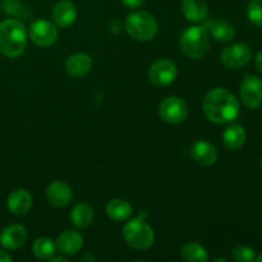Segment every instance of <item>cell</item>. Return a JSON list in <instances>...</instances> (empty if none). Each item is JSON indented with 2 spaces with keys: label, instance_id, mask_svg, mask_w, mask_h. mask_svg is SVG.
Here are the masks:
<instances>
[{
  "label": "cell",
  "instance_id": "cell-1",
  "mask_svg": "<svg viewBox=\"0 0 262 262\" xmlns=\"http://www.w3.org/2000/svg\"><path fill=\"white\" fill-rule=\"evenodd\" d=\"M207 119L216 124H225L237 119L241 106L237 97L227 89L216 87L210 90L202 101Z\"/></svg>",
  "mask_w": 262,
  "mask_h": 262
},
{
  "label": "cell",
  "instance_id": "cell-2",
  "mask_svg": "<svg viewBox=\"0 0 262 262\" xmlns=\"http://www.w3.org/2000/svg\"><path fill=\"white\" fill-rule=\"evenodd\" d=\"M27 46V30L19 19L9 18L0 23V53L7 58H18Z\"/></svg>",
  "mask_w": 262,
  "mask_h": 262
},
{
  "label": "cell",
  "instance_id": "cell-3",
  "mask_svg": "<svg viewBox=\"0 0 262 262\" xmlns=\"http://www.w3.org/2000/svg\"><path fill=\"white\" fill-rule=\"evenodd\" d=\"M179 46L184 55L189 59H201L209 51V32L202 26H192L186 28L179 37Z\"/></svg>",
  "mask_w": 262,
  "mask_h": 262
},
{
  "label": "cell",
  "instance_id": "cell-4",
  "mask_svg": "<svg viewBox=\"0 0 262 262\" xmlns=\"http://www.w3.org/2000/svg\"><path fill=\"white\" fill-rule=\"evenodd\" d=\"M125 30L133 40L145 42L155 37L159 31V25L151 13L141 10L128 15L125 19Z\"/></svg>",
  "mask_w": 262,
  "mask_h": 262
},
{
  "label": "cell",
  "instance_id": "cell-5",
  "mask_svg": "<svg viewBox=\"0 0 262 262\" xmlns=\"http://www.w3.org/2000/svg\"><path fill=\"white\" fill-rule=\"evenodd\" d=\"M123 237L129 247L138 251H145L154 245L155 233L145 220L136 217L124 225Z\"/></svg>",
  "mask_w": 262,
  "mask_h": 262
},
{
  "label": "cell",
  "instance_id": "cell-6",
  "mask_svg": "<svg viewBox=\"0 0 262 262\" xmlns=\"http://www.w3.org/2000/svg\"><path fill=\"white\" fill-rule=\"evenodd\" d=\"M159 115L169 124H178L188 117V105L181 97H166L159 105Z\"/></svg>",
  "mask_w": 262,
  "mask_h": 262
},
{
  "label": "cell",
  "instance_id": "cell-7",
  "mask_svg": "<svg viewBox=\"0 0 262 262\" xmlns=\"http://www.w3.org/2000/svg\"><path fill=\"white\" fill-rule=\"evenodd\" d=\"M28 36L37 46L49 48L58 40V28L49 20L37 19L28 28Z\"/></svg>",
  "mask_w": 262,
  "mask_h": 262
},
{
  "label": "cell",
  "instance_id": "cell-8",
  "mask_svg": "<svg viewBox=\"0 0 262 262\" xmlns=\"http://www.w3.org/2000/svg\"><path fill=\"white\" fill-rule=\"evenodd\" d=\"M177 74H178V69H177L176 63L169 59L156 60L148 69V78L151 83L159 87L173 83L174 79L177 78Z\"/></svg>",
  "mask_w": 262,
  "mask_h": 262
},
{
  "label": "cell",
  "instance_id": "cell-9",
  "mask_svg": "<svg viewBox=\"0 0 262 262\" xmlns=\"http://www.w3.org/2000/svg\"><path fill=\"white\" fill-rule=\"evenodd\" d=\"M252 50L247 43H233L223 50L222 61L227 68L237 69L250 63Z\"/></svg>",
  "mask_w": 262,
  "mask_h": 262
},
{
  "label": "cell",
  "instance_id": "cell-10",
  "mask_svg": "<svg viewBox=\"0 0 262 262\" xmlns=\"http://www.w3.org/2000/svg\"><path fill=\"white\" fill-rule=\"evenodd\" d=\"M241 99L243 104L251 109L262 105V79L256 76H246L241 83Z\"/></svg>",
  "mask_w": 262,
  "mask_h": 262
},
{
  "label": "cell",
  "instance_id": "cell-11",
  "mask_svg": "<svg viewBox=\"0 0 262 262\" xmlns=\"http://www.w3.org/2000/svg\"><path fill=\"white\" fill-rule=\"evenodd\" d=\"M46 200L55 207H66L73 200V191L66 182L54 181L46 188Z\"/></svg>",
  "mask_w": 262,
  "mask_h": 262
},
{
  "label": "cell",
  "instance_id": "cell-12",
  "mask_svg": "<svg viewBox=\"0 0 262 262\" xmlns=\"http://www.w3.org/2000/svg\"><path fill=\"white\" fill-rule=\"evenodd\" d=\"M27 230L19 224H13L4 228L0 233V245L7 250H17L27 241Z\"/></svg>",
  "mask_w": 262,
  "mask_h": 262
},
{
  "label": "cell",
  "instance_id": "cell-13",
  "mask_svg": "<svg viewBox=\"0 0 262 262\" xmlns=\"http://www.w3.org/2000/svg\"><path fill=\"white\" fill-rule=\"evenodd\" d=\"M83 246V238L76 230H64L58 235L55 242V247L61 255H74L78 252Z\"/></svg>",
  "mask_w": 262,
  "mask_h": 262
},
{
  "label": "cell",
  "instance_id": "cell-14",
  "mask_svg": "<svg viewBox=\"0 0 262 262\" xmlns=\"http://www.w3.org/2000/svg\"><path fill=\"white\" fill-rule=\"evenodd\" d=\"M8 210L12 212L13 215L17 216H22V215L27 214L32 206V196L27 189H15L9 194L7 201Z\"/></svg>",
  "mask_w": 262,
  "mask_h": 262
},
{
  "label": "cell",
  "instance_id": "cell-15",
  "mask_svg": "<svg viewBox=\"0 0 262 262\" xmlns=\"http://www.w3.org/2000/svg\"><path fill=\"white\" fill-rule=\"evenodd\" d=\"M77 18V8L69 0L56 3L53 9V19L56 27H69Z\"/></svg>",
  "mask_w": 262,
  "mask_h": 262
},
{
  "label": "cell",
  "instance_id": "cell-16",
  "mask_svg": "<svg viewBox=\"0 0 262 262\" xmlns=\"http://www.w3.org/2000/svg\"><path fill=\"white\" fill-rule=\"evenodd\" d=\"M92 69V59L91 56L84 53H76L69 56L66 61L67 73L72 77L81 78L90 73Z\"/></svg>",
  "mask_w": 262,
  "mask_h": 262
},
{
  "label": "cell",
  "instance_id": "cell-17",
  "mask_svg": "<svg viewBox=\"0 0 262 262\" xmlns=\"http://www.w3.org/2000/svg\"><path fill=\"white\" fill-rule=\"evenodd\" d=\"M191 155L197 164L204 166L212 165L217 160L216 147L207 141H197L192 146Z\"/></svg>",
  "mask_w": 262,
  "mask_h": 262
},
{
  "label": "cell",
  "instance_id": "cell-18",
  "mask_svg": "<svg viewBox=\"0 0 262 262\" xmlns=\"http://www.w3.org/2000/svg\"><path fill=\"white\" fill-rule=\"evenodd\" d=\"M204 27L219 42H229L235 36L234 26L232 23L227 22V20L209 19Z\"/></svg>",
  "mask_w": 262,
  "mask_h": 262
},
{
  "label": "cell",
  "instance_id": "cell-19",
  "mask_svg": "<svg viewBox=\"0 0 262 262\" xmlns=\"http://www.w3.org/2000/svg\"><path fill=\"white\" fill-rule=\"evenodd\" d=\"M182 12L189 22H200L207 17V0H182Z\"/></svg>",
  "mask_w": 262,
  "mask_h": 262
},
{
  "label": "cell",
  "instance_id": "cell-20",
  "mask_svg": "<svg viewBox=\"0 0 262 262\" xmlns=\"http://www.w3.org/2000/svg\"><path fill=\"white\" fill-rule=\"evenodd\" d=\"M247 133L241 124H232L223 133V142L224 146L230 151H237L246 143Z\"/></svg>",
  "mask_w": 262,
  "mask_h": 262
},
{
  "label": "cell",
  "instance_id": "cell-21",
  "mask_svg": "<svg viewBox=\"0 0 262 262\" xmlns=\"http://www.w3.org/2000/svg\"><path fill=\"white\" fill-rule=\"evenodd\" d=\"M71 220L74 227L84 229V228L90 227L94 220V209L89 204L79 202L72 210Z\"/></svg>",
  "mask_w": 262,
  "mask_h": 262
},
{
  "label": "cell",
  "instance_id": "cell-22",
  "mask_svg": "<svg viewBox=\"0 0 262 262\" xmlns=\"http://www.w3.org/2000/svg\"><path fill=\"white\" fill-rule=\"evenodd\" d=\"M106 215L114 222H125L132 215V206L123 199H114L106 205Z\"/></svg>",
  "mask_w": 262,
  "mask_h": 262
},
{
  "label": "cell",
  "instance_id": "cell-23",
  "mask_svg": "<svg viewBox=\"0 0 262 262\" xmlns=\"http://www.w3.org/2000/svg\"><path fill=\"white\" fill-rule=\"evenodd\" d=\"M181 257L187 262H206L209 260V255L205 247L194 242L186 243L181 248Z\"/></svg>",
  "mask_w": 262,
  "mask_h": 262
},
{
  "label": "cell",
  "instance_id": "cell-24",
  "mask_svg": "<svg viewBox=\"0 0 262 262\" xmlns=\"http://www.w3.org/2000/svg\"><path fill=\"white\" fill-rule=\"evenodd\" d=\"M55 243L50 239V238H38L33 242L32 246V252L38 260H50L54 255H55Z\"/></svg>",
  "mask_w": 262,
  "mask_h": 262
},
{
  "label": "cell",
  "instance_id": "cell-25",
  "mask_svg": "<svg viewBox=\"0 0 262 262\" xmlns=\"http://www.w3.org/2000/svg\"><path fill=\"white\" fill-rule=\"evenodd\" d=\"M247 17L252 25L262 27V0H250L247 5Z\"/></svg>",
  "mask_w": 262,
  "mask_h": 262
},
{
  "label": "cell",
  "instance_id": "cell-26",
  "mask_svg": "<svg viewBox=\"0 0 262 262\" xmlns=\"http://www.w3.org/2000/svg\"><path fill=\"white\" fill-rule=\"evenodd\" d=\"M232 256L237 262H252L256 260L255 251L250 246L239 245L235 246L232 251Z\"/></svg>",
  "mask_w": 262,
  "mask_h": 262
},
{
  "label": "cell",
  "instance_id": "cell-27",
  "mask_svg": "<svg viewBox=\"0 0 262 262\" xmlns=\"http://www.w3.org/2000/svg\"><path fill=\"white\" fill-rule=\"evenodd\" d=\"M3 8L7 13L13 15H26L25 8L22 7L19 0H4L3 3Z\"/></svg>",
  "mask_w": 262,
  "mask_h": 262
},
{
  "label": "cell",
  "instance_id": "cell-28",
  "mask_svg": "<svg viewBox=\"0 0 262 262\" xmlns=\"http://www.w3.org/2000/svg\"><path fill=\"white\" fill-rule=\"evenodd\" d=\"M120 2L124 7L129 8V9H136V8H140L141 5L145 4L146 0H120Z\"/></svg>",
  "mask_w": 262,
  "mask_h": 262
},
{
  "label": "cell",
  "instance_id": "cell-29",
  "mask_svg": "<svg viewBox=\"0 0 262 262\" xmlns=\"http://www.w3.org/2000/svg\"><path fill=\"white\" fill-rule=\"evenodd\" d=\"M255 64H256V68H257V71L262 74V50L257 54V55H256Z\"/></svg>",
  "mask_w": 262,
  "mask_h": 262
},
{
  "label": "cell",
  "instance_id": "cell-30",
  "mask_svg": "<svg viewBox=\"0 0 262 262\" xmlns=\"http://www.w3.org/2000/svg\"><path fill=\"white\" fill-rule=\"evenodd\" d=\"M12 261H13V258L9 253L5 252V251H3V250H0V262H12Z\"/></svg>",
  "mask_w": 262,
  "mask_h": 262
},
{
  "label": "cell",
  "instance_id": "cell-31",
  "mask_svg": "<svg viewBox=\"0 0 262 262\" xmlns=\"http://www.w3.org/2000/svg\"><path fill=\"white\" fill-rule=\"evenodd\" d=\"M81 260H82V261H84V260H92V261H95V256H94V255L90 256V253H87V255L83 256V257H82Z\"/></svg>",
  "mask_w": 262,
  "mask_h": 262
},
{
  "label": "cell",
  "instance_id": "cell-32",
  "mask_svg": "<svg viewBox=\"0 0 262 262\" xmlns=\"http://www.w3.org/2000/svg\"><path fill=\"white\" fill-rule=\"evenodd\" d=\"M50 260L53 261V262H61V261L66 262V261H67V258H64V257H54V256H53V257H51Z\"/></svg>",
  "mask_w": 262,
  "mask_h": 262
},
{
  "label": "cell",
  "instance_id": "cell-33",
  "mask_svg": "<svg viewBox=\"0 0 262 262\" xmlns=\"http://www.w3.org/2000/svg\"><path fill=\"white\" fill-rule=\"evenodd\" d=\"M256 261L257 262H262V253L260 256H258V257H256Z\"/></svg>",
  "mask_w": 262,
  "mask_h": 262
},
{
  "label": "cell",
  "instance_id": "cell-34",
  "mask_svg": "<svg viewBox=\"0 0 262 262\" xmlns=\"http://www.w3.org/2000/svg\"><path fill=\"white\" fill-rule=\"evenodd\" d=\"M260 163H261V168H262V156H261V161H260Z\"/></svg>",
  "mask_w": 262,
  "mask_h": 262
}]
</instances>
